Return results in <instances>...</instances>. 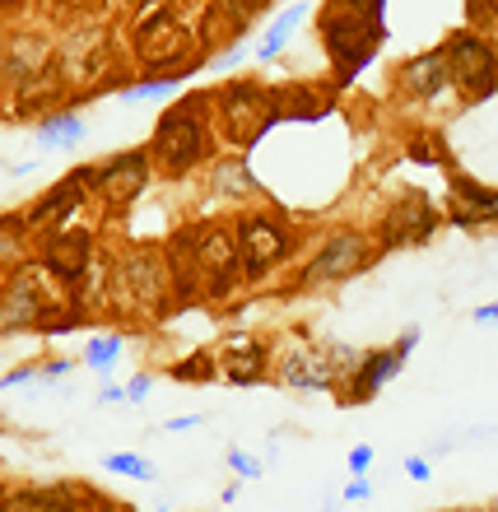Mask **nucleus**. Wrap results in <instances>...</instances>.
Returning a JSON list of instances; mask_svg holds the SVG:
<instances>
[{"mask_svg": "<svg viewBox=\"0 0 498 512\" xmlns=\"http://www.w3.org/2000/svg\"><path fill=\"white\" fill-rule=\"evenodd\" d=\"M443 56H447L452 80H457L466 94H475V98L494 94L498 56H494V47H489L480 33H452V38H447V47H443Z\"/></svg>", "mask_w": 498, "mask_h": 512, "instance_id": "f257e3e1", "label": "nucleus"}, {"mask_svg": "<svg viewBox=\"0 0 498 512\" xmlns=\"http://www.w3.org/2000/svg\"><path fill=\"white\" fill-rule=\"evenodd\" d=\"M205 149V131H201V112L196 108H173L168 117L159 122V131H154V159L168 168V173H182V168H191V163L201 159Z\"/></svg>", "mask_w": 498, "mask_h": 512, "instance_id": "f03ea898", "label": "nucleus"}, {"mask_svg": "<svg viewBox=\"0 0 498 512\" xmlns=\"http://www.w3.org/2000/svg\"><path fill=\"white\" fill-rule=\"evenodd\" d=\"M280 112H275V98L261 94L256 84H233L229 94H224V122H229V135L233 140H256V135L266 131Z\"/></svg>", "mask_w": 498, "mask_h": 512, "instance_id": "7ed1b4c3", "label": "nucleus"}, {"mask_svg": "<svg viewBox=\"0 0 498 512\" xmlns=\"http://www.w3.org/2000/svg\"><path fill=\"white\" fill-rule=\"evenodd\" d=\"M364 238L359 233H331L322 243V252L312 256L308 266V284H322V280H345V275H354V270L364 266Z\"/></svg>", "mask_w": 498, "mask_h": 512, "instance_id": "20e7f679", "label": "nucleus"}, {"mask_svg": "<svg viewBox=\"0 0 498 512\" xmlns=\"http://www.w3.org/2000/svg\"><path fill=\"white\" fill-rule=\"evenodd\" d=\"M238 233H243L238 247H243L247 275H266V270L289 252V238H284V229L275 224V219H243V229Z\"/></svg>", "mask_w": 498, "mask_h": 512, "instance_id": "39448f33", "label": "nucleus"}, {"mask_svg": "<svg viewBox=\"0 0 498 512\" xmlns=\"http://www.w3.org/2000/svg\"><path fill=\"white\" fill-rule=\"evenodd\" d=\"M196 256H201L205 275H210V294H229L233 270H238V238H229L224 229H210L205 238H196Z\"/></svg>", "mask_w": 498, "mask_h": 512, "instance_id": "423d86ee", "label": "nucleus"}, {"mask_svg": "<svg viewBox=\"0 0 498 512\" xmlns=\"http://www.w3.org/2000/svg\"><path fill=\"white\" fill-rule=\"evenodd\" d=\"M122 298L135 303V308H149L145 317H159L163 308V275L154 256H131L122 270Z\"/></svg>", "mask_w": 498, "mask_h": 512, "instance_id": "0eeeda50", "label": "nucleus"}, {"mask_svg": "<svg viewBox=\"0 0 498 512\" xmlns=\"http://www.w3.org/2000/svg\"><path fill=\"white\" fill-rule=\"evenodd\" d=\"M94 182L108 191V201L126 205L149 182V163H145V154H126V159H112V168H98Z\"/></svg>", "mask_w": 498, "mask_h": 512, "instance_id": "6e6552de", "label": "nucleus"}, {"mask_svg": "<svg viewBox=\"0 0 498 512\" xmlns=\"http://www.w3.org/2000/svg\"><path fill=\"white\" fill-rule=\"evenodd\" d=\"M433 233V210L424 205V196H405L387 219V243H424Z\"/></svg>", "mask_w": 498, "mask_h": 512, "instance_id": "1a4fd4ad", "label": "nucleus"}, {"mask_svg": "<svg viewBox=\"0 0 498 512\" xmlns=\"http://www.w3.org/2000/svg\"><path fill=\"white\" fill-rule=\"evenodd\" d=\"M331 368H336L331 350H326V354L294 350L289 359H284V382H289V387H303V391H326V387H331Z\"/></svg>", "mask_w": 498, "mask_h": 512, "instance_id": "9d476101", "label": "nucleus"}, {"mask_svg": "<svg viewBox=\"0 0 498 512\" xmlns=\"http://www.w3.org/2000/svg\"><path fill=\"white\" fill-rule=\"evenodd\" d=\"M42 312H47V298H42L38 280H33V275H19V280L10 284L5 303H0V326L10 331V326H24V322H33V317H42Z\"/></svg>", "mask_w": 498, "mask_h": 512, "instance_id": "9b49d317", "label": "nucleus"}, {"mask_svg": "<svg viewBox=\"0 0 498 512\" xmlns=\"http://www.w3.org/2000/svg\"><path fill=\"white\" fill-rule=\"evenodd\" d=\"M452 84V70H447V56L443 52H429L405 66V89L415 98H438Z\"/></svg>", "mask_w": 498, "mask_h": 512, "instance_id": "f8f14e48", "label": "nucleus"}, {"mask_svg": "<svg viewBox=\"0 0 498 512\" xmlns=\"http://www.w3.org/2000/svg\"><path fill=\"white\" fill-rule=\"evenodd\" d=\"M410 345H415V331H410V336H405L391 354H373V359H364V368L354 373V401H364V396H373V391L382 387V382H387L391 373H396V368L405 364V354H410Z\"/></svg>", "mask_w": 498, "mask_h": 512, "instance_id": "ddd939ff", "label": "nucleus"}, {"mask_svg": "<svg viewBox=\"0 0 498 512\" xmlns=\"http://www.w3.org/2000/svg\"><path fill=\"white\" fill-rule=\"evenodd\" d=\"M84 261H89V238L84 233H66V238H56L47 247V266L61 275V280H80Z\"/></svg>", "mask_w": 498, "mask_h": 512, "instance_id": "4468645a", "label": "nucleus"}, {"mask_svg": "<svg viewBox=\"0 0 498 512\" xmlns=\"http://www.w3.org/2000/svg\"><path fill=\"white\" fill-rule=\"evenodd\" d=\"M98 42H108L98 28L94 33H80V38H70V47H66V80H89V75H94L98 61H103V56L94 52Z\"/></svg>", "mask_w": 498, "mask_h": 512, "instance_id": "2eb2a0df", "label": "nucleus"}, {"mask_svg": "<svg viewBox=\"0 0 498 512\" xmlns=\"http://www.w3.org/2000/svg\"><path fill=\"white\" fill-rule=\"evenodd\" d=\"M140 47H145V61H149V66H163L168 56H177L182 47H187V38H182V28H177L173 19H159V24L145 33V42H140Z\"/></svg>", "mask_w": 498, "mask_h": 512, "instance_id": "dca6fc26", "label": "nucleus"}, {"mask_svg": "<svg viewBox=\"0 0 498 512\" xmlns=\"http://www.w3.org/2000/svg\"><path fill=\"white\" fill-rule=\"evenodd\" d=\"M80 135H84L80 117H52V122L38 131V140H42V145H75Z\"/></svg>", "mask_w": 498, "mask_h": 512, "instance_id": "f3484780", "label": "nucleus"}, {"mask_svg": "<svg viewBox=\"0 0 498 512\" xmlns=\"http://www.w3.org/2000/svg\"><path fill=\"white\" fill-rule=\"evenodd\" d=\"M47 61V47L42 42H14V56L5 61L10 70H38Z\"/></svg>", "mask_w": 498, "mask_h": 512, "instance_id": "a211bd4d", "label": "nucleus"}, {"mask_svg": "<svg viewBox=\"0 0 498 512\" xmlns=\"http://www.w3.org/2000/svg\"><path fill=\"white\" fill-rule=\"evenodd\" d=\"M298 14H303V5H298V10H289V14H284V19H280V24L270 28V33H266V42H261V56H275V52H280V47H284V38L294 33Z\"/></svg>", "mask_w": 498, "mask_h": 512, "instance_id": "6ab92c4d", "label": "nucleus"}, {"mask_svg": "<svg viewBox=\"0 0 498 512\" xmlns=\"http://www.w3.org/2000/svg\"><path fill=\"white\" fill-rule=\"evenodd\" d=\"M108 471L135 475V480H149V475H154V471H149V466H145V461H140V457H131V452H112V457H108Z\"/></svg>", "mask_w": 498, "mask_h": 512, "instance_id": "aec40b11", "label": "nucleus"}, {"mask_svg": "<svg viewBox=\"0 0 498 512\" xmlns=\"http://www.w3.org/2000/svg\"><path fill=\"white\" fill-rule=\"evenodd\" d=\"M377 5L382 0H331L326 14H368V19H377Z\"/></svg>", "mask_w": 498, "mask_h": 512, "instance_id": "412c9836", "label": "nucleus"}, {"mask_svg": "<svg viewBox=\"0 0 498 512\" xmlns=\"http://www.w3.org/2000/svg\"><path fill=\"white\" fill-rule=\"evenodd\" d=\"M229 378H233V382L261 378V350H252V359H233V364H229Z\"/></svg>", "mask_w": 498, "mask_h": 512, "instance_id": "4be33fe9", "label": "nucleus"}, {"mask_svg": "<svg viewBox=\"0 0 498 512\" xmlns=\"http://www.w3.org/2000/svg\"><path fill=\"white\" fill-rule=\"evenodd\" d=\"M112 359H117V336H112V340H94V345H89V364H94V368H108Z\"/></svg>", "mask_w": 498, "mask_h": 512, "instance_id": "5701e85b", "label": "nucleus"}, {"mask_svg": "<svg viewBox=\"0 0 498 512\" xmlns=\"http://www.w3.org/2000/svg\"><path fill=\"white\" fill-rule=\"evenodd\" d=\"M368 466H373V447H354V452H350V471L364 475Z\"/></svg>", "mask_w": 498, "mask_h": 512, "instance_id": "b1692460", "label": "nucleus"}, {"mask_svg": "<svg viewBox=\"0 0 498 512\" xmlns=\"http://www.w3.org/2000/svg\"><path fill=\"white\" fill-rule=\"evenodd\" d=\"M233 471H238V475H261V466H256V461L252 457H243V452H233Z\"/></svg>", "mask_w": 498, "mask_h": 512, "instance_id": "393cba45", "label": "nucleus"}, {"mask_svg": "<svg viewBox=\"0 0 498 512\" xmlns=\"http://www.w3.org/2000/svg\"><path fill=\"white\" fill-rule=\"evenodd\" d=\"M405 471L415 475V480H429V466H424V461H405Z\"/></svg>", "mask_w": 498, "mask_h": 512, "instance_id": "a878e982", "label": "nucleus"}, {"mask_svg": "<svg viewBox=\"0 0 498 512\" xmlns=\"http://www.w3.org/2000/svg\"><path fill=\"white\" fill-rule=\"evenodd\" d=\"M196 424H201V419H196V415H187V419H173L168 429H177V433H182V429H196Z\"/></svg>", "mask_w": 498, "mask_h": 512, "instance_id": "bb28decb", "label": "nucleus"}, {"mask_svg": "<svg viewBox=\"0 0 498 512\" xmlns=\"http://www.w3.org/2000/svg\"><path fill=\"white\" fill-rule=\"evenodd\" d=\"M145 391H149V378H135V382H131V401H140Z\"/></svg>", "mask_w": 498, "mask_h": 512, "instance_id": "cd10ccee", "label": "nucleus"}, {"mask_svg": "<svg viewBox=\"0 0 498 512\" xmlns=\"http://www.w3.org/2000/svg\"><path fill=\"white\" fill-rule=\"evenodd\" d=\"M364 494H368V485H364V480H354V485L345 489V499H364Z\"/></svg>", "mask_w": 498, "mask_h": 512, "instance_id": "c85d7f7f", "label": "nucleus"}, {"mask_svg": "<svg viewBox=\"0 0 498 512\" xmlns=\"http://www.w3.org/2000/svg\"><path fill=\"white\" fill-rule=\"evenodd\" d=\"M475 317H480V322H498V303H489V308H480V312H475Z\"/></svg>", "mask_w": 498, "mask_h": 512, "instance_id": "c756f323", "label": "nucleus"}]
</instances>
